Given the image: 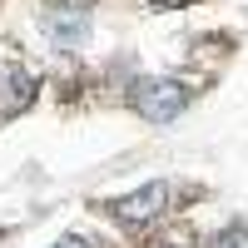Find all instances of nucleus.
<instances>
[{"label": "nucleus", "mask_w": 248, "mask_h": 248, "mask_svg": "<svg viewBox=\"0 0 248 248\" xmlns=\"http://www.w3.org/2000/svg\"><path fill=\"white\" fill-rule=\"evenodd\" d=\"M184 105H189V90L174 85V79H139L134 85V109L149 124H169Z\"/></svg>", "instance_id": "1"}, {"label": "nucleus", "mask_w": 248, "mask_h": 248, "mask_svg": "<svg viewBox=\"0 0 248 248\" xmlns=\"http://www.w3.org/2000/svg\"><path fill=\"white\" fill-rule=\"evenodd\" d=\"M70 5H85V0H70Z\"/></svg>", "instance_id": "7"}, {"label": "nucleus", "mask_w": 248, "mask_h": 248, "mask_svg": "<svg viewBox=\"0 0 248 248\" xmlns=\"http://www.w3.org/2000/svg\"><path fill=\"white\" fill-rule=\"evenodd\" d=\"M154 5H169V10H174V5H189V0H154Z\"/></svg>", "instance_id": "6"}, {"label": "nucleus", "mask_w": 248, "mask_h": 248, "mask_svg": "<svg viewBox=\"0 0 248 248\" xmlns=\"http://www.w3.org/2000/svg\"><path fill=\"white\" fill-rule=\"evenodd\" d=\"M30 99H35V79L20 75L15 65H0V109H5V114H20Z\"/></svg>", "instance_id": "3"}, {"label": "nucleus", "mask_w": 248, "mask_h": 248, "mask_svg": "<svg viewBox=\"0 0 248 248\" xmlns=\"http://www.w3.org/2000/svg\"><path fill=\"white\" fill-rule=\"evenodd\" d=\"M109 209L124 218V223H149L159 209H169V184H144L139 194H129V199H119V203H109Z\"/></svg>", "instance_id": "2"}, {"label": "nucleus", "mask_w": 248, "mask_h": 248, "mask_svg": "<svg viewBox=\"0 0 248 248\" xmlns=\"http://www.w3.org/2000/svg\"><path fill=\"white\" fill-rule=\"evenodd\" d=\"M55 248H90V243H85V238H60Z\"/></svg>", "instance_id": "5"}, {"label": "nucleus", "mask_w": 248, "mask_h": 248, "mask_svg": "<svg viewBox=\"0 0 248 248\" xmlns=\"http://www.w3.org/2000/svg\"><path fill=\"white\" fill-rule=\"evenodd\" d=\"M214 248H248V229H243V223H233V229H223V233L214 238Z\"/></svg>", "instance_id": "4"}]
</instances>
